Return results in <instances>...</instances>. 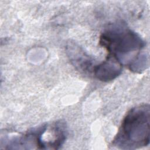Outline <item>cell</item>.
Listing matches in <instances>:
<instances>
[{"instance_id":"obj_5","label":"cell","mask_w":150,"mask_h":150,"mask_svg":"<svg viewBox=\"0 0 150 150\" xmlns=\"http://www.w3.org/2000/svg\"><path fill=\"white\" fill-rule=\"evenodd\" d=\"M66 49L70 62L79 70L84 73L93 70L92 60L79 46L71 42Z\"/></svg>"},{"instance_id":"obj_3","label":"cell","mask_w":150,"mask_h":150,"mask_svg":"<svg viewBox=\"0 0 150 150\" xmlns=\"http://www.w3.org/2000/svg\"><path fill=\"white\" fill-rule=\"evenodd\" d=\"M122 64L114 56L108 54L105 60L94 67L93 73L96 77L103 81L115 79L121 73Z\"/></svg>"},{"instance_id":"obj_4","label":"cell","mask_w":150,"mask_h":150,"mask_svg":"<svg viewBox=\"0 0 150 150\" xmlns=\"http://www.w3.org/2000/svg\"><path fill=\"white\" fill-rule=\"evenodd\" d=\"M47 139L44 142V149H59L64 142L67 135V128L64 122L56 121L49 127L47 125Z\"/></svg>"},{"instance_id":"obj_1","label":"cell","mask_w":150,"mask_h":150,"mask_svg":"<svg viewBox=\"0 0 150 150\" xmlns=\"http://www.w3.org/2000/svg\"><path fill=\"white\" fill-rule=\"evenodd\" d=\"M150 108L143 104L130 109L124 117L114 139L113 146L122 149H135L149 144Z\"/></svg>"},{"instance_id":"obj_2","label":"cell","mask_w":150,"mask_h":150,"mask_svg":"<svg viewBox=\"0 0 150 150\" xmlns=\"http://www.w3.org/2000/svg\"><path fill=\"white\" fill-rule=\"evenodd\" d=\"M100 44L121 63L128 66L141 54L145 43L140 36L123 23L110 26L101 35Z\"/></svg>"}]
</instances>
